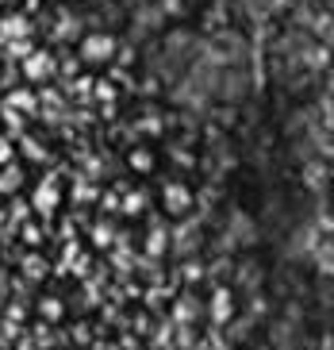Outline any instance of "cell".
<instances>
[{
	"label": "cell",
	"instance_id": "1",
	"mask_svg": "<svg viewBox=\"0 0 334 350\" xmlns=\"http://www.w3.org/2000/svg\"><path fill=\"white\" fill-rule=\"evenodd\" d=\"M120 51V35L111 31H85L77 39V62L81 66H111Z\"/></svg>",
	"mask_w": 334,
	"mask_h": 350
},
{
	"label": "cell",
	"instance_id": "2",
	"mask_svg": "<svg viewBox=\"0 0 334 350\" xmlns=\"http://www.w3.org/2000/svg\"><path fill=\"white\" fill-rule=\"evenodd\" d=\"M20 77L31 85H54L58 81V58H54V46H35L20 62Z\"/></svg>",
	"mask_w": 334,
	"mask_h": 350
},
{
	"label": "cell",
	"instance_id": "3",
	"mask_svg": "<svg viewBox=\"0 0 334 350\" xmlns=\"http://www.w3.org/2000/svg\"><path fill=\"white\" fill-rule=\"evenodd\" d=\"M31 16L20 8H4L0 12V46H8L16 39H31Z\"/></svg>",
	"mask_w": 334,
	"mask_h": 350
},
{
	"label": "cell",
	"instance_id": "4",
	"mask_svg": "<svg viewBox=\"0 0 334 350\" xmlns=\"http://www.w3.org/2000/svg\"><path fill=\"white\" fill-rule=\"evenodd\" d=\"M8 108H12V112H20V116H31V112H39V96L31 93V89H12V93H8Z\"/></svg>",
	"mask_w": 334,
	"mask_h": 350
},
{
	"label": "cell",
	"instance_id": "5",
	"mask_svg": "<svg viewBox=\"0 0 334 350\" xmlns=\"http://www.w3.org/2000/svg\"><path fill=\"white\" fill-rule=\"evenodd\" d=\"M58 196H61V193H58V181H54V177H46V181L35 189V208H39V212H54Z\"/></svg>",
	"mask_w": 334,
	"mask_h": 350
},
{
	"label": "cell",
	"instance_id": "6",
	"mask_svg": "<svg viewBox=\"0 0 334 350\" xmlns=\"http://www.w3.org/2000/svg\"><path fill=\"white\" fill-rule=\"evenodd\" d=\"M193 204V193L181 185V181H173V185H165V208L169 212H184V208Z\"/></svg>",
	"mask_w": 334,
	"mask_h": 350
},
{
	"label": "cell",
	"instance_id": "7",
	"mask_svg": "<svg viewBox=\"0 0 334 350\" xmlns=\"http://www.w3.org/2000/svg\"><path fill=\"white\" fill-rule=\"evenodd\" d=\"M212 316L219 319V323L234 316V300H231V293H215V300H212Z\"/></svg>",
	"mask_w": 334,
	"mask_h": 350
},
{
	"label": "cell",
	"instance_id": "8",
	"mask_svg": "<svg viewBox=\"0 0 334 350\" xmlns=\"http://www.w3.org/2000/svg\"><path fill=\"white\" fill-rule=\"evenodd\" d=\"M31 51H35V39H16V42H8V46H4V58H16V62H23Z\"/></svg>",
	"mask_w": 334,
	"mask_h": 350
},
{
	"label": "cell",
	"instance_id": "9",
	"mask_svg": "<svg viewBox=\"0 0 334 350\" xmlns=\"http://www.w3.org/2000/svg\"><path fill=\"white\" fill-rule=\"evenodd\" d=\"M131 165L139 170V174H150V170H154V154L146 150V146H139V150H131Z\"/></svg>",
	"mask_w": 334,
	"mask_h": 350
},
{
	"label": "cell",
	"instance_id": "10",
	"mask_svg": "<svg viewBox=\"0 0 334 350\" xmlns=\"http://www.w3.org/2000/svg\"><path fill=\"white\" fill-rule=\"evenodd\" d=\"M92 93H96V100H115V85H111V81H96V85H92Z\"/></svg>",
	"mask_w": 334,
	"mask_h": 350
},
{
	"label": "cell",
	"instance_id": "11",
	"mask_svg": "<svg viewBox=\"0 0 334 350\" xmlns=\"http://www.w3.org/2000/svg\"><path fill=\"white\" fill-rule=\"evenodd\" d=\"M42 316H46V319H58L61 316V304H58V300H42Z\"/></svg>",
	"mask_w": 334,
	"mask_h": 350
},
{
	"label": "cell",
	"instance_id": "12",
	"mask_svg": "<svg viewBox=\"0 0 334 350\" xmlns=\"http://www.w3.org/2000/svg\"><path fill=\"white\" fill-rule=\"evenodd\" d=\"M139 208H142V196H127V212H139Z\"/></svg>",
	"mask_w": 334,
	"mask_h": 350
},
{
	"label": "cell",
	"instance_id": "13",
	"mask_svg": "<svg viewBox=\"0 0 334 350\" xmlns=\"http://www.w3.org/2000/svg\"><path fill=\"white\" fill-rule=\"evenodd\" d=\"M8 154H12V146L4 143V139H0V162H8Z\"/></svg>",
	"mask_w": 334,
	"mask_h": 350
}]
</instances>
